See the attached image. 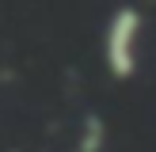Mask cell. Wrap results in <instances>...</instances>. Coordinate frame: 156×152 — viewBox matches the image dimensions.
Wrapping results in <instances>:
<instances>
[{
    "mask_svg": "<svg viewBox=\"0 0 156 152\" xmlns=\"http://www.w3.org/2000/svg\"><path fill=\"white\" fill-rule=\"evenodd\" d=\"M141 42H145V19L133 4H122L107 19L103 30V65L114 80H133L141 68Z\"/></svg>",
    "mask_w": 156,
    "mask_h": 152,
    "instance_id": "1",
    "label": "cell"
}]
</instances>
